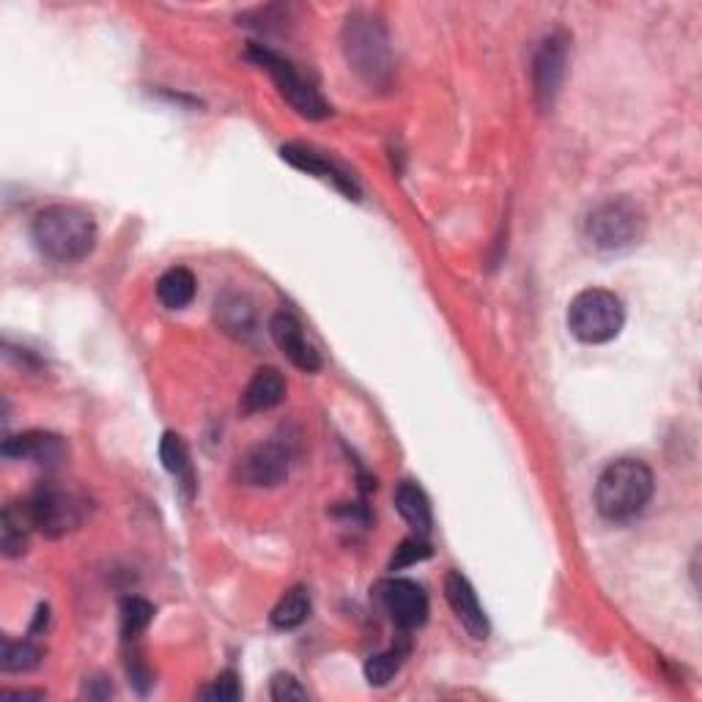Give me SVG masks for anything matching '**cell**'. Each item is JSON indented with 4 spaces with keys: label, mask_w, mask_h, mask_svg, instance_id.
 Instances as JSON below:
<instances>
[{
    "label": "cell",
    "mask_w": 702,
    "mask_h": 702,
    "mask_svg": "<svg viewBox=\"0 0 702 702\" xmlns=\"http://www.w3.org/2000/svg\"><path fill=\"white\" fill-rule=\"evenodd\" d=\"M195 289H198L195 275L184 267H174L157 280V299L168 310H182L193 302Z\"/></svg>",
    "instance_id": "d6986e66"
},
{
    "label": "cell",
    "mask_w": 702,
    "mask_h": 702,
    "mask_svg": "<svg viewBox=\"0 0 702 702\" xmlns=\"http://www.w3.org/2000/svg\"><path fill=\"white\" fill-rule=\"evenodd\" d=\"M431 557V546L423 535H414V538H406L404 544L395 549L393 560H390V571H401V568H410L414 562H423Z\"/></svg>",
    "instance_id": "d4e9b609"
},
{
    "label": "cell",
    "mask_w": 702,
    "mask_h": 702,
    "mask_svg": "<svg viewBox=\"0 0 702 702\" xmlns=\"http://www.w3.org/2000/svg\"><path fill=\"white\" fill-rule=\"evenodd\" d=\"M31 519L25 514V505H9L3 510V527H0V549L6 557H20L28 549V533Z\"/></svg>",
    "instance_id": "ffe728a7"
},
{
    "label": "cell",
    "mask_w": 702,
    "mask_h": 702,
    "mask_svg": "<svg viewBox=\"0 0 702 702\" xmlns=\"http://www.w3.org/2000/svg\"><path fill=\"white\" fill-rule=\"evenodd\" d=\"M91 686L94 689L85 686V698L89 700H107L113 694L111 681H105V678H94V681H91Z\"/></svg>",
    "instance_id": "83f0119b"
},
{
    "label": "cell",
    "mask_w": 702,
    "mask_h": 702,
    "mask_svg": "<svg viewBox=\"0 0 702 702\" xmlns=\"http://www.w3.org/2000/svg\"><path fill=\"white\" fill-rule=\"evenodd\" d=\"M406 655H410L406 644H393V648L384 650V653L371 655V659L365 661L368 683H371V686H388V683L399 675L401 667H404Z\"/></svg>",
    "instance_id": "7402d4cb"
},
{
    "label": "cell",
    "mask_w": 702,
    "mask_h": 702,
    "mask_svg": "<svg viewBox=\"0 0 702 702\" xmlns=\"http://www.w3.org/2000/svg\"><path fill=\"white\" fill-rule=\"evenodd\" d=\"M642 211L631 200L612 198L587 215L585 234L598 250H626L642 236Z\"/></svg>",
    "instance_id": "5b68a950"
},
{
    "label": "cell",
    "mask_w": 702,
    "mask_h": 702,
    "mask_svg": "<svg viewBox=\"0 0 702 702\" xmlns=\"http://www.w3.org/2000/svg\"><path fill=\"white\" fill-rule=\"evenodd\" d=\"M395 508H399V514L404 516L406 525H410L414 533L417 535L431 533V525H434V519H431V503L417 483L414 481L399 483V488H395Z\"/></svg>",
    "instance_id": "ac0fdd59"
},
{
    "label": "cell",
    "mask_w": 702,
    "mask_h": 702,
    "mask_svg": "<svg viewBox=\"0 0 702 702\" xmlns=\"http://www.w3.org/2000/svg\"><path fill=\"white\" fill-rule=\"evenodd\" d=\"M272 700L278 702H291V700H308V692L302 689V683L297 681V678L289 675V672H278V675L272 678Z\"/></svg>",
    "instance_id": "4316f807"
},
{
    "label": "cell",
    "mask_w": 702,
    "mask_h": 702,
    "mask_svg": "<svg viewBox=\"0 0 702 702\" xmlns=\"http://www.w3.org/2000/svg\"><path fill=\"white\" fill-rule=\"evenodd\" d=\"M217 321H220L223 330L228 335L247 341L252 335V327H256V310H252L250 299L241 297V293H223L215 304Z\"/></svg>",
    "instance_id": "2e32d148"
},
{
    "label": "cell",
    "mask_w": 702,
    "mask_h": 702,
    "mask_svg": "<svg viewBox=\"0 0 702 702\" xmlns=\"http://www.w3.org/2000/svg\"><path fill=\"white\" fill-rule=\"evenodd\" d=\"M343 50L347 59L362 80L373 85H384L390 80V48L388 33L371 17L354 14L349 17L343 28Z\"/></svg>",
    "instance_id": "277c9868"
},
{
    "label": "cell",
    "mask_w": 702,
    "mask_h": 702,
    "mask_svg": "<svg viewBox=\"0 0 702 702\" xmlns=\"http://www.w3.org/2000/svg\"><path fill=\"white\" fill-rule=\"evenodd\" d=\"M159 458H163V467L176 477L178 488L184 492V497L193 499L195 494V472H193V462H189V451L184 445V440L174 431L163 436L159 442Z\"/></svg>",
    "instance_id": "e0dca14e"
},
{
    "label": "cell",
    "mask_w": 702,
    "mask_h": 702,
    "mask_svg": "<svg viewBox=\"0 0 702 702\" xmlns=\"http://www.w3.org/2000/svg\"><path fill=\"white\" fill-rule=\"evenodd\" d=\"M31 239L50 261L78 264L96 247V223L80 206L55 204L33 217Z\"/></svg>",
    "instance_id": "6da1fadb"
},
{
    "label": "cell",
    "mask_w": 702,
    "mask_h": 702,
    "mask_svg": "<svg viewBox=\"0 0 702 702\" xmlns=\"http://www.w3.org/2000/svg\"><path fill=\"white\" fill-rule=\"evenodd\" d=\"M200 698L204 700H220V702H234L241 698V686H239V678H236V672H223L220 678H217L211 686H206L204 692H200Z\"/></svg>",
    "instance_id": "484cf974"
},
{
    "label": "cell",
    "mask_w": 702,
    "mask_h": 702,
    "mask_svg": "<svg viewBox=\"0 0 702 702\" xmlns=\"http://www.w3.org/2000/svg\"><path fill=\"white\" fill-rule=\"evenodd\" d=\"M286 399V379L283 373L275 371V368H261L256 371V376L247 382L245 393H241V412L256 414L275 410L280 401Z\"/></svg>",
    "instance_id": "9a60e30c"
},
{
    "label": "cell",
    "mask_w": 702,
    "mask_h": 702,
    "mask_svg": "<svg viewBox=\"0 0 702 702\" xmlns=\"http://www.w3.org/2000/svg\"><path fill=\"white\" fill-rule=\"evenodd\" d=\"M626 324V308L618 293L587 289L568 304V330L582 343H609Z\"/></svg>",
    "instance_id": "3957f363"
},
{
    "label": "cell",
    "mask_w": 702,
    "mask_h": 702,
    "mask_svg": "<svg viewBox=\"0 0 702 702\" xmlns=\"http://www.w3.org/2000/svg\"><path fill=\"white\" fill-rule=\"evenodd\" d=\"M445 596L451 603L453 615L458 618V623L467 629L472 640L486 642L488 640V618L483 612L481 601H477V592L472 590L469 579L462 571H451L445 577Z\"/></svg>",
    "instance_id": "8fae6325"
},
{
    "label": "cell",
    "mask_w": 702,
    "mask_h": 702,
    "mask_svg": "<svg viewBox=\"0 0 702 702\" xmlns=\"http://www.w3.org/2000/svg\"><path fill=\"white\" fill-rule=\"evenodd\" d=\"M269 332H272V341L278 343V349L289 357L299 371L304 373L319 371L321 368L319 351L304 341L302 324H299L291 313L272 316V321H269Z\"/></svg>",
    "instance_id": "4fadbf2b"
},
{
    "label": "cell",
    "mask_w": 702,
    "mask_h": 702,
    "mask_svg": "<svg viewBox=\"0 0 702 702\" xmlns=\"http://www.w3.org/2000/svg\"><path fill=\"white\" fill-rule=\"evenodd\" d=\"M310 615V596L304 587H291L283 598L278 601V607L272 609V626L275 629L291 631L297 626H302Z\"/></svg>",
    "instance_id": "44dd1931"
},
{
    "label": "cell",
    "mask_w": 702,
    "mask_h": 702,
    "mask_svg": "<svg viewBox=\"0 0 702 702\" xmlns=\"http://www.w3.org/2000/svg\"><path fill=\"white\" fill-rule=\"evenodd\" d=\"M154 620V607L146 598H124L121 601V634L124 640H135L143 631L148 629V623Z\"/></svg>",
    "instance_id": "cb8c5ba5"
},
{
    "label": "cell",
    "mask_w": 702,
    "mask_h": 702,
    "mask_svg": "<svg viewBox=\"0 0 702 702\" xmlns=\"http://www.w3.org/2000/svg\"><path fill=\"white\" fill-rule=\"evenodd\" d=\"M280 157H283L286 163H291L293 168L304 171V174L319 176V178H324V182H330L332 187L341 189V193L349 195L351 200H360V187H357L354 178H351L343 168H338L332 159L316 154L313 148H304V146H297V143H289V146L280 148Z\"/></svg>",
    "instance_id": "7c38bea8"
},
{
    "label": "cell",
    "mask_w": 702,
    "mask_h": 702,
    "mask_svg": "<svg viewBox=\"0 0 702 702\" xmlns=\"http://www.w3.org/2000/svg\"><path fill=\"white\" fill-rule=\"evenodd\" d=\"M42 664V650L33 642L22 640L14 642L6 637L3 640V653H0V667L3 672H31Z\"/></svg>",
    "instance_id": "603a6c76"
},
{
    "label": "cell",
    "mask_w": 702,
    "mask_h": 702,
    "mask_svg": "<svg viewBox=\"0 0 702 702\" xmlns=\"http://www.w3.org/2000/svg\"><path fill=\"white\" fill-rule=\"evenodd\" d=\"M376 598L401 631H414L429 618V596L412 579H384L376 585Z\"/></svg>",
    "instance_id": "9c48e42d"
},
{
    "label": "cell",
    "mask_w": 702,
    "mask_h": 702,
    "mask_svg": "<svg viewBox=\"0 0 702 702\" xmlns=\"http://www.w3.org/2000/svg\"><path fill=\"white\" fill-rule=\"evenodd\" d=\"M3 698H39L42 700V692H3Z\"/></svg>",
    "instance_id": "f1b7e54d"
},
{
    "label": "cell",
    "mask_w": 702,
    "mask_h": 702,
    "mask_svg": "<svg viewBox=\"0 0 702 702\" xmlns=\"http://www.w3.org/2000/svg\"><path fill=\"white\" fill-rule=\"evenodd\" d=\"M25 505V514L31 527L39 529L48 538H63L66 533L78 529L85 519V503L72 492H63L55 486H42Z\"/></svg>",
    "instance_id": "52a82bcc"
},
{
    "label": "cell",
    "mask_w": 702,
    "mask_h": 702,
    "mask_svg": "<svg viewBox=\"0 0 702 702\" xmlns=\"http://www.w3.org/2000/svg\"><path fill=\"white\" fill-rule=\"evenodd\" d=\"M247 55H250V59L256 61L258 66L267 69L269 78H272L275 85H278L280 96L289 102V105L299 113V116H304L310 121H319V118L330 116V105L324 102V96H321L319 91H316L313 85H310L308 80H304L289 61L280 59L278 53L267 50L264 44H252L250 53Z\"/></svg>",
    "instance_id": "8992f818"
},
{
    "label": "cell",
    "mask_w": 702,
    "mask_h": 702,
    "mask_svg": "<svg viewBox=\"0 0 702 702\" xmlns=\"http://www.w3.org/2000/svg\"><path fill=\"white\" fill-rule=\"evenodd\" d=\"M291 467V453L289 447H283L280 442H267V445L252 447L250 453L239 458L236 464V477H239L245 486L256 488H269L278 486L289 477Z\"/></svg>",
    "instance_id": "30bf717a"
},
{
    "label": "cell",
    "mask_w": 702,
    "mask_h": 702,
    "mask_svg": "<svg viewBox=\"0 0 702 702\" xmlns=\"http://www.w3.org/2000/svg\"><path fill=\"white\" fill-rule=\"evenodd\" d=\"M568 37L562 31L549 33V37L540 42L538 53L533 61V85H535V100L544 111H549L555 105L557 94L562 89V80H566L568 69Z\"/></svg>",
    "instance_id": "ba28073f"
},
{
    "label": "cell",
    "mask_w": 702,
    "mask_h": 702,
    "mask_svg": "<svg viewBox=\"0 0 702 702\" xmlns=\"http://www.w3.org/2000/svg\"><path fill=\"white\" fill-rule=\"evenodd\" d=\"M653 472L640 458H618L598 475L596 508L607 522H629L653 497Z\"/></svg>",
    "instance_id": "7a4b0ae2"
},
{
    "label": "cell",
    "mask_w": 702,
    "mask_h": 702,
    "mask_svg": "<svg viewBox=\"0 0 702 702\" xmlns=\"http://www.w3.org/2000/svg\"><path fill=\"white\" fill-rule=\"evenodd\" d=\"M66 453L61 436L48 434V431H28V434L11 436L3 442V456L6 458H20V462H33V464H59Z\"/></svg>",
    "instance_id": "5bb4252c"
}]
</instances>
